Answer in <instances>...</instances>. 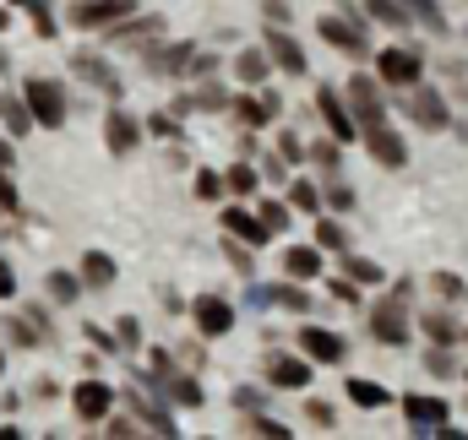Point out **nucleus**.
<instances>
[{"label":"nucleus","instance_id":"7","mask_svg":"<svg viewBox=\"0 0 468 440\" xmlns=\"http://www.w3.org/2000/svg\"><path fill=\"white\" fill-rule=\"evenodd\" d=\"M131 16V0H71V27H115Z\"/></svg>","mask_w":468,"mask_h":440},{"label":"nucleus","instance_id":"1","mask_svg":"<svg viewBox=\"0 0 468 440\" xmlns=\"http://www.w3.org/2000/svg\"><path fill=\"white\" fill-rule=\"evenodd\" d=\"M22 99H27V110H33V120L44 125V131H60L66 125V88L55 82V77H27V88H22Z\"/></svg>","mask_w":468,"mask_h":440},{"label":"nucleus","instance_id":"15","mask_svg":"<svg viewBox=\"0 0 468 440\" xmlns=\"http://www.w3.org/2000/svg\"><path fill=\"white\" fill-rule=\"evenodd\" d=\"M300 353L305 359H316V364H338L349 348H344V337L327 327H300Z\"/></svg>","mask_w":468,"mask_h":440},{"label":"nucleus","instance_id":"57","mask_svg":"<svg viewBox=\"0 0 468 440\" xmlns=\"http://www.w3.org/2000/svg\"><path fill=\"white\" fill-rule=\"evenodd\" d=\"M0 370H5V353H0Z\"/></svg>","mask_w":468,"mask_h":440},{"label":"nucleus","instance_id":"34","mask_svg":"<svg viewBox=\"0 0 468 440\" xmlns=\"http://www.w3.org/2000/svg\"><path fill=\"white\" fill-rule=\"evenodd\" d=\"M322 202H327V196H322L311 180H294V185H289V207H294V213H316Z\"/></svg>","mask_w":468,"mask_h":440},{"label":"nucleus","instance_id":"51","mask_svg":"<svg viewBox=\"0 0 468 440\" xmlns=\"http://www.w3.org/2000/svg\"><path fill=\"white\" fill-rule=\"evenodd\" d=\"M0 207H5V213H16V207H22V196H16V185L5 180V163H0Z\"/></svg>","mask_w":468,"mask_h":440},{"label":"nucleus","instance_id":"49","mask_svg":"<svg viewBox=\"0 0 468 440\" xmlns=\"http://www.w3.org/2000/svg\"><path fill=\"white\" fill-rule=\"evenodd\" d=\"M278 152H283L289 163H300V158H305V147H300V136H294V131H278Z\"/></svg>","mask_w":468,"mask_h":440},{"label":"nucleus","instance_id":"44","mask_svg":"<svg viewBox=\"0 0 468 440\" xmlns=\"http://www.w3.org/2000/svg\"><path fill=\"white\" fill-rule=\"evenodd\" d=\"M327 288H333V299H344V305H359V283H354L349 272H344V278H333Z\"/></svg>","mask_w":468,"mask_h":440},{"label":"nucleus","instance_id":"46","mask_svg":"<svg viewBox=\"0 0 468 440\" xmlns=\"http://www.w3.org/2000/svg\"><path fill=\"white\" fill-rule=\"evenodd\" d=\"M245 430H250V435H272V440H283V435H289L283 424H272V419H261V414H250V419H245Z\"/></svg>","mask_w":468,"mask_h":440},{"label":"nucleus","instance_id":"53","mask_svg":"<svg viewBox=\"0 0 468 440\" xmlns=\"http://www.w3.org/2000/svg\"><path fill=\"white\" fill-rule=\"evenodd\" d=\"M234 403H239V408H250V414H256V403H261V397H256V392H250V386H239V392H234Z\"/></svg>","mask_w":468,"mask_h":440},{"label":"nucleus","instance_id":"12","mask_svg":"<svg viewBox=\"0 0 468 440\" xmlns=\"http://www.w3.org/2000/svg\"><path fill=\"white\" fill-rule=\"evenodd\" d=\"M316 33H322L333 49H344V55H365V27H359V11H354V16H322V22H316Z\"/></svg>","mask_w":468,"mask_h":440},{"label":"nucleus","instance_id":"39","mask_svg":"<svg viewBox=\"0 0 468 440\" xmlns=\"http://www.w3.org/2000/svg\"><path fill=\"white\" fill-rule=\"evenodd\" d=\"M224 191H229V185H224V174H213V169H197V196H202V202H218Z\"/></svg>","mask_w":468,"mask_h":440},{"label":"nucleus","instance_id":"8","mask_svg":"<svg viewBox=\"0 0 468 440\" xmlns=\"http://www.w3.org/2000/svg\"><path fill=\"white\" fill-rule=\"evenodd\" d=\"M104 147L115 152V158H131L136 147H142V120L125 110H110L104 114Z\"/></svg>","mask_w":468,"mask_h":440},{"label":"nucleus","instance_id":"55","mask_svg":"<svg viewBox=\"0 0 468 440\" xmlns=\"http://www.w3.org/2000/svg\"><path fill=\"white\" fill-rule=\"evenodd\" d=\"M5 22H11V11H5V5H0V33H5Z\"/></svg>","mask_w":468,"mask_h":440},{"label":"nucleus","instance_id":"9","mask_svg":"<svg viewBox=\"0 0 468 440\" xmlns=\"http://www.w3.org/2000/svg\"><path fill=\"white\" fill-rule=\"evenodd\" d=\"M267 55H272V66L278 71H289V77H305L311 71V60H305V49H300V38L294 33H283V27H267Z\"/></svg>","mask_w":468,"mask_h":440},{"label":"nucleus","instance_id":"47","mask_svg":"<svg viewBox=\"0 0 468 440\" xmlns=\"http://www.w3.org/2000/svg\"><path fill=\"white\" fill-rule=\"evenodd\" d=\"M327 207H333V213H354L359 202H354V191H349V185H333V191H327Z\"/></svg>","mask_w":468,"mask_h":440},{"label":"nucleus","instance_id":"22","mask_svg":"<svg viewBox=\"0 0 468 440\" xmlns=\"http://www.w3.org/2000/svg\"><path fill=\"white\" fill-rule=\"evenodd\" d=\"M125 403L136 408V419H142L147 430H158V435H175V419H169V408H158V403H147L142 392H125Z\"/></svg>","mask_w":468,"mask_h":440},{"label":"nucleus","instance_id":"2","mask_svg":"<svg viewBox=\"0 0 468 440\" xmlns=\"http://www.w3.org/2000/svg\"><path fill=\"white\" fill-rule=\"evenodd\" d=\"M370 331H376V342H387V348H403V342H409V310H403V294H387L381 305H370Z\"/></svg>","mask_w":468,"mask_h":440},{"label":"nucleus","instance_id":"48","mask_svg":"<svg viewBox=\"0 0 468 440\" xmlns=\"http://www.w3.org/2000/svg\"><path fill=\"white\" fill-rule=\"evenodd\" d=\"M120 348H136V342H142V321H136V316H120Z\"/></svg>","mask_w":468,"mask_h":440},{"label":"nucleus","instance_id":"25","mask_svg":"<svg viewBox=\"0 0 468 440\" xmlns=\"http://www.w3.org/2000/svg\"><path fill=\"white\" fill-rule=\"evenodd\" d=\"M420 327H425V337H431V342H441V348H452V342L463 337V327H458L447 310H425V316H420Z\"/></svg>","mask_w":468,"mask_h":440},{"label":"nucleus","instance_id":"29","mask_svg":"<svg viewBox=\"0 0 468 440\" xmlns=\"http://www.w3.org/2000/svg\"><path fill=\"white\" fill-rule=\"evenodd\" d=\"M0 120H5V131L11 136H27L38 120H33V110H27V99H0Z\"/></svg>","mask_w":468,"mask_h":440},{"label":"nucleus","instance_id":"37","mask_svg":"<svg viewBox=\"0 0 468 440\" xmlns=\"http://www.w3.org/2000/svg\"><path fill=\"white\" fill-rule=\"evenodd\" d=\"M431 288H436V294H441L447 305H458V299L468 294V283L458 278V272H436V278H431Z\"/></svg>","mask_w":468,"mask_h":440},{"label":"nucleus","instance_id":"42","mask_svg":"<svg viewBox=\"0 0 468 440\" xmlns=\"http://www.w3.org/2000/svg\"><path fill=\"white\" fill-rule=\"evenodd\" d=\"M272 305H283V310H311V294H305V288H272Z\"/></svg>","mask_w":468,"mask_h":440},{"label":"nucleus","instance_id":"54","mask_svg":"<svg viewBox=\"0 0 468 440\" xmlns=\"http://www.w3.org/2000/svg\"><path fill=\"white\" fill-rule=\"evenodd\" d=\"M0 163H5V169H11V147H5V136H0Z\"/></svg>","mask_w":468,"mask_h":440},{"label":"nucleus","instance_id":"20","mask_svg":"<svg viewBox=\"0 0 468 440\" xmlns=\"http://www.w3.org/2000/svg\"><path fill=\"white\" fill-rule=\"evenodd\" d=\"M234 77H239L245 88H261V82L272 77V55H267V44H261V49H239V55H234Z\"/></svg>","mask_w":468,"mask_h":440},{"label":"nucleus","instance_id":"31","mask_svg":"<svg viewBox=\"0 0 468 440\" xmlns=\"http://www.w3.org/2000/svg\"><path fill=\"white\" fill-rule=\"evenodd\" d=\"M403 5H409V16H414L425 33H447V11H441L436 0H403Z\"/></svg>","mask_w":468,"mask_h":440},{"label":"nucleus","instance_id":"27","mask_svg":"<svg viewBox=\"0 0 468 440\" xmlns=\"http://www.w3.org/2000/svg\"><path fill=\"white\" fill-rule=\"evenodd\" d=\"M44 288H49V299H55V305H71L88 283H82V272H49V278H44Z\"/></svg>","mask_w":468,"mask_h":440},{"label":"nucleus","instance_id":"50","mask_svg":"<svg viewBox=\"0 0 468 440\" xmlns=\"http://www.w3.org/2000/svg\"><path fill=\"white\" fill-rule=\"evenodd\" d=\"M147 131H153V136H169V141H175V136H180V120H169V114H153V120H147Z\"/></svg>","mask_w":468,"mask_h":440},{"label":"nucleus","instance_id":"40","mask_svg":"<svg viewBox=\"0 0 468 440\" xmlns=\"http://www.w3.org/2000/svg\"><path fill=\"white\" fill-rule=\"evenodd\" d=\"M27 16H33L38 38H55V33H60V27H55V16H49V0H33V5H27Z\"/></svg>","mask_w":468,"mask_h":440},{"label":"nucleus","instance_id":"24","mask_svg":"<svg viewBox=\"0 0 468 440\" xmlns=\"http://www.w3.org/2000/svg\"><path fill=\"white\" fill-rule=\"evenodd\" d=\"M365 16L381 22V27H414V16H409L403 0H365Z\"/></svg>","mask_w":468,"mask_h":440},{"label":"nucleus","instance_id":"56","mask_svg":"<svg viewBox=\"0 0 468 440\" xmlns=\"http://www.w3.org/2000/svg\"><path fill=\"white\" fill-rule=\"evenodd\" d=\"M11 5H33V0H11Z\"/></svg>","mask_w":468,"mask_h":440},{"label":"nucleus","instance_id":"18","mask_svg":"<svg viewBox=\"0 0 468 440\" xmlns=\"http://www.w3.org/2000/svg\"><path fill=\"white\" fill-rule=\"evenodd\" d=\"M409 114H414L425 131H447V120H452V114H447V99H441L436 88H414V99H409Z\"/></svg>","mask_w":468,"mask_h":440},{"label":"nucleus","instance_id":"5","mask_svg":"<svg viewBox=\"0 0 468 440\" xmlns=\"http://www.w3.org/2000/svg\"><path fill=\"white\" fill-rule=\"evenodd\" d=\"M349 110H354V120H359V136H365L370 125H387V110H381V88H376L370 77H359V71L349 77Z\"/></svg>","mask_w":468,"mask_h":440},{"label":"nucleus","instance_id":"13","mask_svg":"<svg viewBox=\"0 0 468 440\" xmlns=\"http://www.w3.org/2000/svg\"><path fill=\"white\" fill-rule=\"evenodd\" d=\"M311 364H316V359H294V353H272V359H267V386H278V392H300V386L311 381Z\"/></svg>","mask_w":468,"mask_h":440},{"label":"nucleus","instance_id":"30","mask_svg":"<svg viewBox=\"0 0 468 440\" xmlns=\"http://www.w3.org/2000/svg\"><path fill=\"white\" fill-rule=\"evenodd\" d=\"M110 33H115V38H125V44H142V38L164 33V22H158V16H125V22H115Z\"/></svg>","mask_w":468,"mask_h":440},{"label":"nucleus","instance_id":"23","mask_svg":"<svg viewBox=\"0 0 468 440\" xmlns=\"http://www.w3.org/2000/svg\"><path fill=\"white\" fill-rule=\"evenodd\" d=\"M77 272H82V283H88V288H110V283H115V261H110L104 250H88Z\"/></svg>","mask_w":468,"mask_h":440},{"label":"nucleus","instance_id":"38","mask_svg":"<svg viewBox=\"0 0 468 440\" xmlns=\"http://www.w3.org/2000/svg\"><path fill=\"white\" fill-rule=\"evenodd\" d=\"M289 218H294V207H289V196H283V202H261V223H267L272 234H283V228H289Z\"/></svg>","mask_w":468,"mask_h":440},{"label":"nucleus","instance_id":"21","mask_svg":"<svg viewBox=\"0 0 468 440\" xmlns=\"http://www.w3.org/2000/svg\"><path fill=\"white\" fill-rule=\"evenodd\" d=\"M283 272H289L294 283L322 278V245H289V250H283Z\"/></svg>","mask_w":468,"mask_h":440},{"label":"nucleus","instance_id":"6","mask_svg":"<svg viewBox=\"0 0 468 440\" xmlns=\"http://www.w3.org/2000/svg\"><path fill=\"white\" fill-rule=\"evenodd\" d=\"M316 114L327 120V131H333L338 141H354V136H359V120H354L349 99H338V88H316Z\"/></svg>","mask_w":468,"mask_h":440},{"label":"nucleus","instance_id":"3","mask_svg":"<svg viewBox=\"0 0 468 440\" xmlns=\"http://www.w3.org/2000/svg\"><path fill=\"white\" fill-rule=\"evenodd\" d=\"M376 77H381L387 88H420V55L403 49V44H392V49L376 55Z\"/></svg>","mask_w":468,"mask_h":440},{"label":"nucleus","instance_id":"32","mask_svg":"<svg viewBox=\"0 0 468 440\" xmlns=\"http://www.w3.org/2000/svg\"><path fill=\"white\" fill-rule=\"evenodd\" d=\"M349 403H359V408H387L392 397H387V386H376V381H359V375H354V381H349Z\"/></svg>","mask_w":468,"mask_h":440},{"label":"nucleus","instance_id":"17","mask_svg":"<svg viewBox=\"0 0 468 440\" xmlns=\"http://www.w3.org/2000/svg\"><path fill=\"white\" fill-rule=\"evenodd\" d=\"M403 414H409L414 430H447V419H452V408H447L441 397H420V392L403 397Z\"/></svg>","mask_w":468,"mask_h":440},{"label":"nucleus","instance_id":"33","mask_svg":"<svg viewBox=\"0 0 468 440\" xmlns=\"http://www.w3.org/2000/svg\"><path fill=\"white\" fill-rule=\"evenodd\" d=\"M224 185H229V196H256V185H261V174H256L250 163H229V174H224Z\"/></svg>","mask_w":468,"mask_h":440},{"label":"nucleus","instance_id":"35","mask_svg":"<svg viewBox=\"0 0 468 440\" xmlns=\"http://www.w3.org/2000/svg\"><path fill=\"white\" fill-rule=\"evenodd\" d=\"M316 245H322V250H338V256H344V250H349V234H344V223L316 218Z\"/></svg>","mask_w":468,"mask_h":440},{"label":"nucleus","instance_id":"10","mask_svg":"<svg viewBox=\"0 0 468 440\" xmlns=\"http://www.w3.org/2000/svg\"><path fill=\"white\" fill-rule=\"evenodd\" d=\"M365 152H370L381 169H403V163H409V141H403L392 125H370V131H365Z\"/></svg>","mask_w":468,"mask_h":440},{"label":"nucleus","instance_id":"28","mask_svg":"<svg viewBox=\"0 0 468 440\" xmlns=\"http://www.w3.org/2000/svg\"><path fill=\"white\" fill-rule=\"evenodd\" d=\"M164 392H169L180 408H202V386H197L191 375H180V370H169V375H164Z\"/></svg>","mask_w":468,"mask_h":440},{"label":"nucleus","instance_id":"14","mask_svg":"<svg viewBox=\"0 0 468 440\" xmlns=\"http://www.w3.org/2000/svg\"><path fill=\"white\" fill-rule=\"evenodd\" d=\"M191 316H197V331H202V337H224V331L234 327V305L218 299V294H202V299L191 305Z\"/></svg>","mask_w":468,"mask_h":440},{"label":"nucleus","instance_id":"4","mask_svg":"<svg viewBox=\"0 0 468 440\" xmlns=\"http://www.w3.org/2000/svg\"><path fill=\"white\" fill-rule=\"evenodd\" d=\"M147 71L153 77H191V60H197V44H147L142 49Z\"/></svg>","mask_w":468,"mask_h":440},{"label":"nucleus","instance_id":"26","mask_svg":"<svg viewBox=\"0 0 468 440\" xmlns=\"http://www.w3.org/2000/svg\"><path fill=\"white\" fill-rule=\"evenodd\" d=\"M229 110H234V120H239V125H250V131H256V125H272V104H267V93H261V99H250V93H245V99H234Z\"/></svg>","mask_w":468,"mask_h":440},{"label":"nucleus","instance_id":"19","mask_svg":"<svg viewBox=\"0 0 468 440\" xmlns=\"http://www.w3.org/2000/svg\"><path fill=\"white\" fill-rule=\"evenodd\" d=\"M71 71H77L82 82H93V88H104L110 99H120V77L110 71V60H104V55H71Z\"/></svg>","mask_w":468,"mask_h":440},{"label":"nucleus","instance_id":"11","mask_svg":"<svg viewBox=\"0 0 468 440\" xmlns=\"http://www.w3.org/2000/svg\"><path fill=\"white\" fill-rule=\"evenodd\" d=\"M71 408H77V419H82V424H99V419H110V414H115V392H110L104 381H82V386L71 392Z\"/></svg>","mask_w":468,"mask_h":440},{"label":"nucleus","instance_id":"36","mask_svg":"<svg viewBox=\"0 0 468 440\" xmlns=\"http://www.w3.org/2000/svg\"><path fill=\"white\" fill-rule=\"evenodd\" d=\"M344 272H349L354 283H381V278H387L376 261H365V256H349V250H344Z\"/></svg>","mask_w":468,"mask_h":440},{"label":"nucleus","instance_id":"43","mask_svg":"<svg viewBox=\"0 0 468 440\" xmlns=\"http://www.w3.org/2000/svg\"><path fill=\"white\" fill-rule=\"evenodd\" d=\"M425 370H431V375H458V370H452V348H441V342H436V348L425 353Z\"/></svg>","mask_w":468,"mask_h":440},{"label":"nucleus","instance_id":"41","mask_svg":"<svg viewBox=\"0 0 468 440\" xmlns=\"http://www.w3.org/2000/svg\"><path fill=\"white\" fill-rule=\"evenodd\" d=\"M338 147H344L338 136H333V141H316V147H311V158H316V163H322L327 174H338Z\"/></svg>","mask_w":468,"mask_h":440},{"label":"nucleus","instance_id":"58","mask_svg":"<svg viewBox=\"0 0 468 440\" xmlns=\"http://www.w3.org/2000/svg\"><path fill=\"white\" fill-rule=\"evenodd\" d=\"M463 342H468V327H463Z\"/></svg>","mask_w":468,"mask_h":440},{"label":"nucleus","instance_id":"45","mask_svg":"<svg viewBox=\"0 0 468 440\" xmlns=\"http://www.w3.org/2000/svg\"><path fill=\"white\" fill-rule=\"evenodd\" d=\"M305 419H311L316 430H333V424H338V414H333L327 403H305Z\"/></svg>","mask_w":468,"mask_h":440},{"label":"nucleus","instance_id":"16","mask_svg":"<svg viewBox=\"0 0 468 440\" xmlns=\"http://www.w3.org/2000/svg\"><path fill=\"white\" fill-rule=\"evenodd\" d=\"M224 234H234V239L250 245V250H261V245L272 239V228L261 223V213H245V207H224Z\"/></svg>","mask_w":468,"mask_h":440},{"label":"nucleus","instance_id":"52","mask_svg":"<svg viewBox=\"0 0 468 440\" xmlns=\"http://www.w3.org/2000/svg\"><path fill=\"white\" fill-rule=\"evenodd\" d=\"M16 294V272H11V261H0V299H11Z\"/></svg>","mask_w":468,"mask_h":440}]
</instances>
